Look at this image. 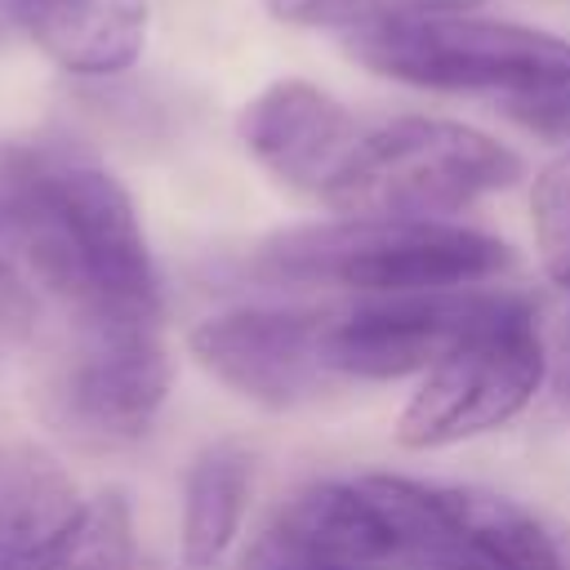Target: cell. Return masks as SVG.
I'll list each match as a JSON object with an SVG mask.
<instances>
[{
  "instance_id": "6da1fadb",
  "label": "cell",
  "mask_w": 570,
  "mask_h": 570,
  "mask_svg": "<svg viewBox=\"0 0 570 570\" xmlns=\"http://www.w3.org/2000/svg\"><path fill=\"white\" fill-rule=\"evenodd\" d=\"M0 236L67 321H160V281L120 178L71 151L0 160Z\"/></svg>"
},
{
  "instance_id": "7a4b0ae2",
  "label": "cell",
  "mask_w": 570,
  "mask_h": 570,
  "mask_svg": "<svg viewBox=\"0 0 570 570\" xmlns=\"http://www.w3.org/2000/svg\"><path fill=\"white\" fill-rule=\"evenodd\" d=\"M512 263V249L450 218H334L267 236L254 272L294 285H334L352 294H414L485 285Z\"/></svg>"
},
{
  "instance_id": "3957f363",
  "label": "cell",
  "mask_w": 570,
  "mask_h": 570,
  "mask_svg": "<svg viewBox=\"0 0 570 570\" xmlns=\"http://www.w3.org/2000/svg\"><path fill=\"white\" fill-rule=\"evenodd\" d=\"M521 178L499 138L436 116H396L356 134L321 205L338 218H450Z\"/></svg>"
},
{
  "instance_id": "277c9868",
  "label": "cell",
  "mask_w": 570,
  "mask_h": 570,
  "mask_svg": "<svg viewBox=\"0 0 570 570\" xmlns=\"http://www.w3.org/2000/svg\"><path fill=\"white\" fill-rule=\"evenodd\" d=\"M169 396L160 321H67L36 383L45 423L80 450H120L151 432Z\"/></svg>"
},
{
  "instance_id": "5b68a950",
  "label": "cell",
  "mask_w": 570,
  "mask_h": 570,
  "mask_svg": "<svg viewBox=\"0 0 570 570\" xmlns=\"http://www.w3.org/2000/svg\"><path fill=\"white\" fill-rule=\"evenodd\" d=\"M343 49L383 80L436 94H499V102L570 71V40L476 13H432L352 31Z\"/></svg>"
},
{
  "instance_id": "8992f818",
  "label": "cell",
  "mask_w": 570,
  "mask_h": 570,
  "mask_svg": "<svg viewBox=\"0 0 570 570\" xmlns=\"http://www.w3.org/2000/svg\"><path fill=\"white\" fill-rule=\"evenodd\" d=\"M548 379V347L530 298L512 294L503 312L459 338L410 392L396 441L405 450H441L517 419Z\"/></svg>"
},
{
  "instance_id": "52a82bcc",
  "label": "cell",
  "mask_w": 570,
  "mask_h": 570,
  "mask_svg": "<svg viewBox=\"0 0 570 570\" xmlns=\"http://www.w3.org/2000/svg\"><path fill=\"white\" fill-rule=\"evenodd\" d=\"M370 481L419 570H566V543L503 494L392 472Z\"/></svg>"
},
{
  "instance_id": "ba28073f",
  "label": "cell",
  "mask_w": 570,
  "mask_h": 570,
  "mask_svg": "<svg viewBox=\"0 0 570 570\" xmlns=\"http://www.w3.org/2000/svg\"><path fill=\"white\" fill-rule=\"evenodd\" d=\"M512 303V289L454 285L414 294H365L325 312V365L334 379L387 383L432 370L459 338Z\"/></svg>"
},
{
  "instance_id": "9c48e42d",
  "label": "cell",
  "mask_w": 570,
  "mask_h": 570,
  "mask_svg": "<svg viewBox=\"0 0 570 570\" xmlns=\"http://www.w3.org/2000/svg\"><path fill=\"white\" fill-rule=\"evenodd\" d=\"M325 312L321 307H232V312L205 316L187 334V347L196 365L223 387H232L236 396L267 410H289L338 383L321 347Z\"/></svg>"
},
{
  "instance_id": "30bf717a",
  "label": "cell",
  "mask_w": 570,
  "mask_h": 570,
  "mask_svg": "<svg viewBox=\"0 0 570 570\" xmlns=\"http://www.w3.org/2000/svg\"><path fill=\"white\" fill-rule=\"evenodd\" d=\"M361 120L312 80H272L240 111L245 151L285 187L316 196L356 142Z\"/></svg>"
},
{
  "instance_id": "8fae6325",
  "label": "cell",
  "mask_w": 570,
  "mask_h": 570,
  "mask_svg": "<svg viewBox=\"0 0 570 570\" xmlns=\"http://www.w3.org/2000/svg\"><path fill=\"white\" fill-rule=\"evenodd\" d=\"M18 36L76 76H116L138 62L147 0H18Z\"/></svg>"
},
{
  "instance_id": "7c38bea8",
  "label": "cell",
  "mask_w": 570,
  "mask_h": 570,
  "mask_svg": "<svg viewBox=\"0 0 570 570\" xmlns=\"http://www.w3.org/2000/svg\"><path fill=\"white\" fill-rule=\"evenodd\" d=\"M80 490L36 445L0 459V570H40L80 512Z\"/></svg>"
},
{
  "instance_id": "4fadbf2b",
  "label": "cell",
  "mask_w": 570,
  "mask_h": 570,
  "mask_svg": "<svg viewBox=\"0 0 570 570\" xmlns=\"http://www.w3.org/2000/svg\"><path fill=\"white\" fill-rule=\"evenodd\" d=\"M249 485H254V463L232 441L205 445L191 459L183 476V525H178V548L187 570H214L227 557V548L240 534Z\"/></svg>"
},
{
  "instance_id": "5bb4252c",
  "label": "cell",
  "mask_w": 570,
  "mask_h": 570,
  "mask_svg": "<svg viewBox=\"0 0 570 570\" xmlns=\"http://www.w3.org/2000/svg\"><path fill=\"white\" fill-rule=\"evenodd\" d=\"M40 570H134V517L125 494L102 490L85 499Z\"/></svg>"
},
{
  "instance_id": "9a60e30c",
  "label": "cell",
  "mask_w": 570,
  "mask_h": 570,
  "mask_svg": "<svg viewBox=\"0 0 570 570\" xmlns=\"http://www.w3.org/2000/svg\"><path fill=\"white\" fill-rule=\"evenodd\" d=\"M267 13L285 27H325V31H370L392 22H414L432 13H472L485 0H263Z\"/></svg>"
},
{
  "instance_id": "2e32d148",
  "label": "cell",
  "mask_w": 570,
  "mask_h": 570,
  "mask_svg": "<svg viewBox=\"0 0 570 570\" xmlns=\"http://www.w3.org/2000/svg\"><path fill=\"white\" fill-rule=\"evenodd\" d=\"M530 223L543 272L570 289V151L539 169L530 191Z\"/></svg>"
},
{
  "instance_id": "e0dca14e",
  "label": "cell",
  "mask_w": 570,
  "mask_h": 570,
  "mask_svg": "<svg viewBox=\"0 0 570 570\" xmlns=\"http://www.w3.org/2000/svg\"><path fill=\"white\" fill-rule=\"evenodd\" d=\"M40 303H45V294L36 289V281L27 276V267L0 236V361L31 343L36 325H40Z\"/></svg>"
},
{
  "instance_id": "ac0fdd59",
  "label": "cell",
  "mask_w": 570,
  "mask_h": 570,
  "mask_svg": "<svg viewBox=\"0 0 570 570\" xmlns=\"http://www.w3.org/2000/svg\"><path fill=\"white\" fill-rule=\"evenodd\" d=\"M503 111L525 125L530 134H543V138H570V71L539 85V89H525V94H512L503 98Z\"/></svg>"
},
{
  "instance_id": "d6986e66",
  "label": "cell",
  "mask_w": 570,
  "mask_h": 570,
  "mask_svg": "<svg viewBox=\"0 0 570 570\" xmlns=\"http://www.w3.org/2000/svg\"><path fill=\"white\" fill-rule=\"evenodd\" d=\"M548 370H552V387H557V405L570 414V334L561 338L557 356H548Z\"/></svg>"
},
{
  "instance_id": "ffe728a7",
  "label": "cell",
  "mask_w": 570,
  "mask_h": 570,
  "mask_svg": "<svg viewBox=\"0 0 570 570\" xmlns=\"http://www.w3.org/2000/svg\"><path fill=\"white\" fill-rule=\"evenodd\" d=\"M566 570H570V548H566Z\"/></svg>"
}]
</instances>
